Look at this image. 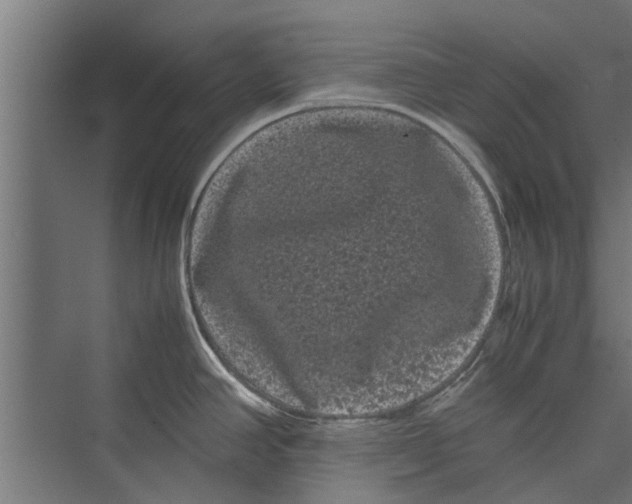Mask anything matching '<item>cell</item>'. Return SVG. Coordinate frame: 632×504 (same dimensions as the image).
Returning <instances> with one entry per match:
<instances>
[{
  "label": "cell",
  "instance_id": "1",
  "mask_svg": "<svg viewBox=\"0 0 632 504\" xmlns=\"http://www.w3.org/2000/svg\"><path fill=\"white\" fill-rule=\"evenodd\" d=\"M455 217L409 131L327 117L223 158L194 205L185 258L237 346L315 372L403 347L411 286L450 276Z\"/></svg>",
  "mask_w": 632,
  "mask_h": 504
}]
</instances>
